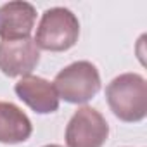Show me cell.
I'll return each instance as SVG.
<instances>
[{
	"mask_svg": "<svg viewBox=\"0 0 147 147\" xmlns=\"http://www.w3.org/2000/svg\"><path fill=\"white\" fill-rule=\"evenodd\" d=\"M106 99L121 121L137 123L147 116V83L137 73L116 76L106 88Z\"/></svg>",
	"mask_w": 147,
	"mask_h": 147,
	"instance_id": "6da1fadb",
	"label": "cell"
},
{
	"mask_svg": "<svg viewBox=\"0 0 147 147\" xmlns=\"http://www.w3.org/2000/svg\"><path fill=\"white\" fill-rule=\"evenodd\" d=\"M80 23L69 9L52 7L42 14L36 28L35 43L38 49L50 52H64L78 42Z\"/></svg>",
	"mask_w": 147,
	"mask_h": 147,
	"instance_id": "7a4b0ae2",
	"label": "cell"
},
{
	"mask_svg": "<svg viewBox=\"0 0 147 147\" xmlns=\"http://www.w3.org/2000/svg\"><path fill=\"white\" fill-rule=\"evenodd\" d=\"M57 97L69 104H85L100 90V75L88 61H76L61 69L54 78Z\"/></svg>",
	"mask_w": 147,
	"mask_h": 147,
	"instance_id": "3957f363",
	"label": "cell"
},
{
	"mask_svg": "<svg viewBox=\"0 0 147 147\" xmlns=\"http://www.w3.org/2000/svg\"><path fill=\"white\" fill-rule=\"evenodd\" d=\"M107 137L109 125L106 118L88 106L80 107L66 126L67 147H102Z\"/></svg>",
	"mask_w": 147,
	"mask_h": 147,
	"instance_id": "277c9868",
	"label": "cell"
},
{
	"mask_svg": "<svg viewBox=\"0 0 147 147\" xmlns=\"http://www.w3.org/2000/svg\"><path fill=\"white\" fill-rule=\"evenodd\" d=\"M40 62V49L35 40H2L0 42V71L5 76H28Z\"/></svg>",
	"mask_w": 147,
	"mask_h": 147,
	"instance_id": "5b68a950",
	"label": "cell"
},
{
	"mask_svg": "<svg viewBox=\"0 0 147 147\" xmlns=\"http://www.w3.org/2000/svg\"><path fill=\"white\" fill-rule=\"evenodd\" d=\"M16 95L35 113L50 114L59 109V97L50 82L40 76H23L14 85Z\"/></svg>",
	"mask_w": 147,
	"mask_h": 147,
	"instance_id": "8992f818",
	"label": "cell"
},
{
	"mask_svg": "<svg viewBox=\"0 0 147 147\" xmlns=\"http://www.w3.org/2000/svg\"><path fill=\"white\" fill-rule=\"evenodd\" d=\"M36 21V11L30 2H9L0 7V38H30Z\"/></svg>",
	"mask_w": 147,
	"mask_h": 147,
	"instance_id": "52a82bcc",
	"label": "cell"
},
{
	"mask_svg": "<svg viewBox=\"0 0 147 147\" xmlns=\"http://www.w3.org/2000/svg\"><path fill=\"white\" fill-rule=\"evenodd\" d=\"M33 131L30 118L12 102H0V142L19 144Z\"/></svg>",
	"mask_w": 147,
	"mask_h": 147,
	"instance_id": "ba28073f",
	"label": "cell"
},
{
	"mask_svg": "<svg viewBox=\"0 0 147 147\" xmlns=\"http://www.w3.org/2000/svg\"><path fill=\"white\" fill-rule=\"evenodd\" d=\"M43 147H62V145H57V144H50V145H43Z\"/></svg>",
	"mask_w": 147,
	"mask_h": 147,
	"instance_id": "9c48e42d",
	"label": "cell"
}]
</instances>
